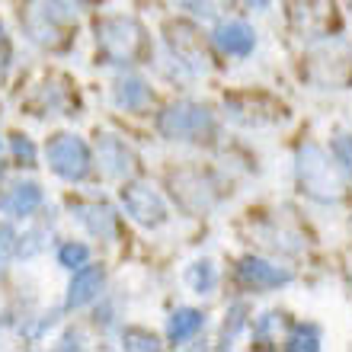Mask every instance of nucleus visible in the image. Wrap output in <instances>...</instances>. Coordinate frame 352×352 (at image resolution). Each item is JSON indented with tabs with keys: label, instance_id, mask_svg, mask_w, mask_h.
Listing matches in <instances>:
<instances>
[{
	"label": "nucleus",
	"instance_id": "1",
	"mask_svg": "<svg viewBox=\"0 0 352 352\" xmlns=\"http://www.w3.org/2000/svg\"><path fill=\"white\" fill-rule=\"evenodd\" d=\"M295 176L301 192L311 195L314 202H340L343 199V179L336 173L333 160L327 157L324 148L317 144H301L295 154Z\"/></svg>",
	"mask_w": 352,
	"mask_h": 352
},
{
	"label": "nucleus",
	"instance_id": "26",
	"mask_svg": "<svg viewBox=\"0 0 352 352\" xmlns=\"http://www.w3.org/2000/svg\"><path fill=\"white\" fill-rule=\"evenodd\" d=\"M122 340H125V349H157V346H160L154 336L141 333V330H125V336H122Z\"/></svg>",
	"mask_w": 352,
	"mask_h": 352
},
{
	"label": "nucleus",
	"instance_id": "24",
	"mask_svg": "<svg viewBox=\"0 0 352 352\" xmlns=\"http://www.w3.org/2000/svg\"><path fill=\"white\" fill-rule=\"evenodd\" d=\"M16 234L10 231L7 224H0V272L7 269V263L13 260V253H16Z\"/></svg>",
	"mask_w": 352,
	"mask_h": 352
},
{
	"label": "nucleus",
	"instance_id": "32",
	"mask_svg": "<svg viewBox=\"0 0 352 352\" xmlns=\"http://www.w3.org/2000/svg\"><path fill=\"white\" fill-rule=\"evenodd\" d=\"M349 272H352V266H349Z\"/></svg>",
	"mask_w": 352,
	"mask_h": 352
},
{
	"label": "nucleus",
	"instance_id": "18",
	"mask_svg": "<svg viewBox=\"0 0 352 352\" xmlns=\"http://www.w3.org/2000/svg\"><path fill=\"white\" fill-rule=\"evenodd\" d=\"M186 282H189V288L195 295H212L218 288V269H214L212 260H195L192 266L186 269Z\"/></svg>",
	"mask_w": 352,
	"mask_h": 352
},
{
	"label": "nucleus",
	"instance_id": "27",
	"mask_svg": "<svg viewBox=\"0 0 352 352\" xmlns=\"http://www.w3.org/2000/svg\"><path fill=\"white\" fill-rule=\"evenodd\" d=\"M292 7H295V16H301V13H320L314 7H327V0H292Z\"/></svg>",
	"mask_w": 352,
	"mask_h": 352
},
{
	"label": "nucleus",
	"instance_id": "6",
	"mask_svg": "<svg viewBox=\"0 0 352 352\" xmlns=\"http://www.w3.org/2000/svg\"><path fill=\"white\" fill-rule=\"evenodd\" d=\"M48 167L67 183H84L93 170L90 148L77 135H55L48 141Z\"/></svg>",
	"mask_w": 352,
	"mask_h": 352
},
{
	"label": "nucleus",
	"instance_id": "23",
	"mask_svg": "<svg viewBox=\"0 0 352 352\" xmlns=\"http://www.w3.org/2000/svg\"><path fill=\"white\" fill-rule=\"evenodd\" d=\"M333 160L352 176V135H340V138H333Z\"/></svg>",
	"mask_w": 352,
	"mask_h": 352
},
{
	"label": "nucleus",
	"instance_id": "28",
	"mask_svg": "<svg viewBox=\"0 0 352 352\" xmlns=\"http://www.w3.org/2000/svg\"><path fill=\"white\" fill-rule=\"evenodd\" d=\"M276 320H278V314H263V320L256 324V330H253V333H256V336H269V330H272V324H276Z\"/></svg>",
	"mask_w": 352,
	"mask_h": 352
},
{
	"label": "nucleus",
	"instance_id": "17",
	"mask_svg": "<svg viewBox=\"0 0 352 352\" xmlns=\"http://www.w3.org/2000/svg\"><path fill=\"white\" fill-rule=\"evenodd\" d=\"M205 327V314L202 311H195V307H179L173 311V317L167 320V340L170 343H189L195 336L202 333Z\"/></svg>",
	"mask_w": 352,
	"mask_h": 352
},
{
	"label": "nucleus",
	"instance_id": "8",
	"mask_svg": "<svg viewBox=\"0 0 352 352\" xmlns=\"http://www.w3.org/2000/svg\"><path fill=\"white\" fill-rule=\"evenodd\" d=\"M170 186H173V195L179 199V205L189 212H205L214 199V186L208 183V176L202 170H176V173H170Z\"/></svg>",
	"mask_w": 352,
	"mask_h": 352
},
{
	"label": "nucleus",
	"instance_id": "20",
	"mask_svg": "<svg viewBox=\"0 0 352 352\" xmlns=\"http://www.w3.org/2000/svg\"><path fill=\"white\" fill-rule=\"evenodd\" d=\"M173 3H179V7L195 13V16H218L221 10L231 7V0H173Z\"/></svg>",
	"mask_w": 352,
	"mask_h": 352
},
{
	"label": "nucleus",
	"instance_id": "21",
	"mask_svg": "<svg viewBox=\"0 0 352 352\" xmlns=\"http://www.w3.org/2000/svg\"><path fill=\"white\" fill-rule=\"evenodd\" d=\"M87 260H90V247H84V243H65L58 250V263L67 269H80Z\"/></svg>",
	"mask_w": 352,
	"mask_h": 352
},
{
	"label": "nucleus",
	"instance_id": "15",
	"mask_svg": "<svg viewBox=\"0 0 352 352\" xmlns=\"http://www.w3.org/2000/svg\"><path fill=\"white\" fill-rule=\"evenodd\" d=\"M42 189L36 183H16L13 189H7V195H0V212L13 214V218H29L42 208Z\"/></svg>",
	"mask_w": 352,
	"mask_h": 352
},
{
	"label": "nucleus",
	"instance_id": "14",
	"mask_svg": "<svg viewBox=\"0 0 352 352\" xmlns=\"http://www.w3.org/2000/svg\"><path fill=\"white\" fill-rule=\"evenodd\" d=\"M74 218L84 224L93 237H100V241H112V237H116V214H112L109 205L74 202Z\"/></svg>",
	"mask_w": 352,
	"mask_h": 352
},
{
	"label": "nucleus",
	"instance_id": "30",
	"mask_svg": "<svg viewBox=\"0 0 352 352\" xmlns=\"http://www.w3.org/2000/svg\"><path fill=\"white\" fill-rule=\"evenodd\" d=\"M71 346H80V333H67V336H65L61 349H71Z\"/></svg>",
	"mask_w": 352,
	"mask_h": 352
},
{
	"label": "nucleus",
	"instance_id": "2",
	"mask_svg": "<svg viewBox=\"0 0 352 352\" xmlns=\"http://www.w3.org/2000/svg\"><path fill=\"white\" fill-rule=\"evenodd\" d=\"M96 48L109 65H129L144 55L148 38L138 19L131 16H102L96 19Z\"/></svg>",
	"mask_w": 352,
	"mask_h": 352
},
{
	"label": "nucleus",
	"instance_id": "12",
	"mask_svg": "<svg viewBox=\"0 0 352 352\" xmlns=\"http://www.w3.org/2000/svg\"><path fill=\"white\" fill-rule=\"evenodd\" d=\"M214 45L221 48L224 55L234 58H247L256 48V32H253L243 19H228L214 26Z\"/></svg>",
	"mask_w": 352,
	"mask_h": 352
},
{
	"label": "nucleus",
	"instance_id": "13",
	"mask_svg": "<svg viewBox=\"0 0 352 352\" xmlns=\"http://www.w3.org/2000/svg\"><path fill=\"white\" fill-rule=\"evenodd\" d=\"M102 282H106L102 266L84 263V266L74 272L71 285H67V307H84V305H90V301H96L102 292Z\"/></svg>",
	"mask_w": 352,
	"mask_h": 352
},
{
	"label": "nucleus",
	"instance_id": "10",
	"mask_svg": "<svg viewBox=\"0 0 352 352\" xmlns=\"http://www.w3.org/2000/svg\"><path fill=\"white\" fill-rule=\"evenodd\" d=\"M96 160H100L102 173L112 176V179L131 176L135 173V164H138L135 151L122 138H116V135H100V141H96Z\"/></svg>",
	"mask_w": 352,
	"mask_h": 352
},
{
	"label": "nucleus",
	"instance_id": "5",
	"mask_svg": "<svg viewBox=\"0 0 352 352\" xmlns=\"http://www.w3.org/2000/svg\"><path fill=\"white\" fill-rule=\"evenodd\" d=\"M157 129L167 141H208L214 135V116L199 102H173L160 112Z\"/></svg>",
	"mask_w": 352,
	"mask_h": 352
},
{
	"label": "nucleus",
	"instance_id": "9",
	"mask_svg": "<svg viewBox=\"0 0 352 352\" xmlns=\"http://www.w3.org/2000/svg\"><path fill=\"white\" fill-rule=\"evenodd\" d=\"M167 45H170L173 61H179V67H186V71L202 74L205 67H208V65H205V61H208V55H205V48H202V42H199V36H195L189 26H183V23L170 26Z\"/></svg>",
	"mask_w": 352,
	"mask_h": 352
},
{
	"label": "nucleus",
	"instance_id": "3",
	"mask_svg": "<svg viewBox=\"0 0 352 352\" xmlns=\"http://www.w3.org/2000/svg\"><path fill=\"white\" fill-rule=\"evenodd\" d=\"M307 84L320 90H346L352 87V48L346 42H324L307 55L301 67Z\"/></svg>",
	"mask_w": 352,
	"mask_h": 352
},
{
	"label": "nucleus",
	"instance_id": "29",
	"mask_svg": "<svg viewBox=\"0 0 352 352\" xmlns=\"http://www.w3.org/2000/svg\"><path fill=\"white\" fill-rule=\"evenodd\" d=\"M7 55H10V48H7V32H3V23H0V67L7 65Z\"/></svg>",
	"mask_w": 352,
	"mask_h": 352
},
{
	"label": "nucleus",
	"instance_id": "19",
	"mask_svg": "<svg viewBox=\"0 0 352 352\" xmlns=\"http://www.w3.org/2000/svg\"><path fill=\"white\" fill-rule=\"evenodd\" d=\"M288 349H307V352L320 349V330H317L314 324L295 327V330L288 333Z\"/></svg>",
	"mask_w": 352,
	"mask_h": 352
},
{
	"label": "nucleus",
	"instance_id": "16",
	"mask_svg": "<svg viewBox=\"0 0 352 352\" xmlns=\"http://www.w3.org/2000/svg\"><path fill=\"white\" fill-rule=\"evenodd\" d=\"M148 100H151L148 84H144L141 77H135V74H125V77H119V80L112 84V102H116L119 109H129V112L144 109Z\"/></svg>",
	"mask_w": 352,
	"mask_h": 352
},
{
	"label": "nucleus",
	"instance_id": "31",
	"mask_svg": "<svg viewBox=\"0 0 352 352\" xmlns=\"http://www.w3.org/2000/svg\"><path fill=\"white\" fill-rule=\"evenodd\" d=\"M247 3H250L253 10H263V7H269V3H272V0H247Z\"/></svg>",
	"mask_w": 352,
	"mask_h": 352
},
{
	"label": "nucleus",
	"instance_id": "22",
	"mask_svg": "<svg viewBox=\"0 0 352 352\" xmlns=\"http://www.w3.org/2000/svg\"><path fill=\"white\" fill-rule=\"evenodd\" d=\"M243 327H247V307H243V305H237V307H234V311H231V324L224 320V333H221L224 346H231V343H234V336L241 333Z\"/></svg>",
	"mask_w": 352,
	"mask_h": 352
},
{
	"label": "nucleus",
	"instance_id": "25",
	"mask_svg": "<svg viewBox=\"0 0 352 352\" xmlns=\"http://www.w3.org/2000/svg\"><path fill=\"white\" fill-rule=\"evenodd\" d=\"M10 144H13L16 160H23L26 167H36V148H32V141H29L26 135H13V138H10Z\"/></svg>",
	"mask_w": 352,
	"mask_h": 352
},
{
	"label": "nucleus",
	"instance_id": "4",
	"mask_svg": "<svg viewBox=\"0 0 352 352\" xmlns=\"http://www.w3.org/2000/svg\"><path fill=\"white\" fill-rule=\"evenodd\" d=\"M74 23V10L61 0H29L23 10V26L36 45L58 48L65 42L67 26Z\"/></svg>",
	"mask_w": 352,
	"mask_h": 352
},
{
	"label": "nucleus",
	"instance_id": "11",
	"mask_svg": "<svg viewBox=\"0 0 352 352\" xmlns=\"http://www.w3.org/2000/svg\"><path fill=\"white\" fill-rule=\"evenodd\" d=\"M237 278H241L247 288L253 292H263V288H282L292 282V272L285 266H276V263L256 260V256H247L237 266Z\"/></svg>",
	"mask_w": 352,
	"mask_h": 352
},
{
	"label": "nucleus",
	"instance_id": "7",
	"mask_svg": "<svg viewBox=\"0 0 352 352\" xmlns=\"http://www.w3.org/2000/svg\"><path fill=\"white\" fill-rule=\"evenodd\" d=\"M122 205L131 214V221H138L141 228H160L167 221V205L154 192L148 183H125L122 186Z\"/></svg>",
	"mask_w": 352,
	"mask_h": 352
}]
</instances>
